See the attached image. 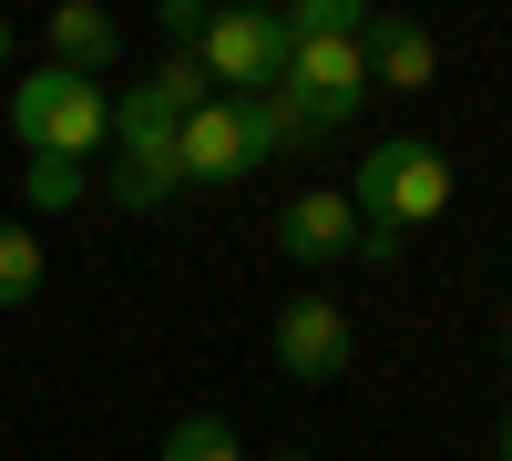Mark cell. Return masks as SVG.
Masks as SVG:
<instances>
[{
  "instance_id": "obj_1",
  "label": "cell",
  "mask_w": 512,
  "mask_h": 461,
  "mask_svg": "<svg viewBox=\"0 0 512 461\" xmlns=\"http://www.w3.org/2000/svg\"><path fill=\"white\" fill-rule=\"evenodd\" d=\"M338 195L359 205V246H349V257L359 267H400V236L451 216V154L431 134H390V144L359 154V175L338 185Z\"/></svg>"
},
{
  "instance_id": "obj_2",
  "label": "cell",
  "mask_w": 512,
  "mask_h": 461,
  "mask_svg": "<svg viewBox=\"0 0 512 461\" xmlns=\"http://www.w3.org/2000/svg\"><path fill=\"white\" fill-rule=\"evenodd\" d=\"M11 134L21 154H52V164H82L93 144H113V93L82 72H52L41 62L31 82H11Z\"/></svg>"
},
{
  "instance_id": "obj_3",
  "label": "cell",
  "mask_w": 512,
  "mask_h": 461,
  "mask_svg": "<svg viewBox=\"0 0 512 461\" xmlns=\"http://www.w3.org/2000/svg\"><path fill=\"white\" fill-rule=\"evenodd\" d=\"M277 103L297 113V134H338V123H359V103H369V72H359V41H287V72H277Z\"/></svg>"
},
{
  "instance_id": "obj_4",
  "label": "cell",
  "mask_w": 512,
  "mask_h": 461,
  "mask_svg": "<svg viewBox=\"0 0 512 461\" xmlns=\"http://www.w3.org/2000/svg\"><path fill=\"white\" fill-rule=\"evenodd\" d=\"M195 72L216 82V103H246V93H277V72H287V31H277V11H205V41H195Z\"/></svg>"
},
{
  "instance_id": "obj_5",
  "label": "cell",
  "mask_w": 512,
  "mask_h": 461,
  "mask_svg": "<svg viewBox=\"0 0 512 461\" xmlns=\"http://www.w3.org/2000/svg\"><path fill=\"white\" fill-rule=\"evenodd\" d=\"M267 349H277V369H287V380H338V369L359 359V318L338 308V298H318V287H308V298H287V308H277Z\"/></svg>"
},
{
  "instance_id": "obj_6",
  "label": "cell",
  "mask_w": 512,
  "mask_h": 461,
  "mask_svg": "<svg viewBox=\"0 0 512 461\" xmlns=\"http://www.w3.org/2000/svg\"><path fill=\"white\" fill-rule=\"evenodd\" d=\"M175 175L185 185H246L256 175V144H246V113L236 103H205L175 123Z\"/></svg>"
},
{
  "instance_id": "obj_7",
  "label": "cell",
  "mask_w": 512,
  "mask_h": 461,
  "mask_svg": "<svg viewBox=\"0 0 512 461\" xmlns=\"http://www.w3.org/2000/svg\"><path fill=\"white\" fill-rule=\"evenodd\" d=\"M359 72H369V93H431V82H441V41L420 31L410 11H379L359 31Z\"/></svg>"
},
{
  "instance_id": "obj_8",
  "label": "cell",
  "mask_w": 512,
  "mask_h": 461,
  "mask_svg": "<svg viewBox=\"0 0 512 461\" xmlns=\"http://www.w3.org/2000/svg\"><path fill=\"white\" fill-rule=\"evenodd\" d=\"M277 246L297 267H338L359 246V205L338 195V185H308V195H287V216H277Z\"/></svg>"
},
{
  "instance_id": "obj_9",
  "label": "cell",
  "mask_w": 512,
  "mask_h": 461,
  "mask_svg": "<svg viewBox=\"0 0 512 461\" xmlns=\"http://www.w3.org/2000/svg\"><path fill=\"white\" fill-rule=\"evenodd\" d=\"M41 41H52V72H82V82H103L123 62V21L103 11V0H52Z\"/></svg>"
},
{
  "instance_id": "obj_10",
  "label": "cell",
  "mask_w": 512,
  "mask_h": 461,
  "mask_svg": "<svg viewBox=\"0 0 512 461\" xmlns=\"http://www.w3.org/2000/svg\"><path fill=\"white\" fill-rule=\"evenodd\" d=\"M103 195L123 205V216H164V205L185 195V175H175V144H134V154H123L113 175H103Z\"/></svg>"
},
{
  "instance_id": "obj_11",
  "label": "cell",
  "mask_w": 512,
  "mask_h": 461,
  "mask_svg": "<svg viewBox=\"0 0 512 461\" xmlns=\"http://www.w3.org/2000/svg\"><path fill=\"white\" fill-rule=\"evenodd\" d=\"M379 11H369V0H287V11H277V31L287 41H359Z\"/></svg>"
},
{
  "instance_id": "obj_12",
  "label": "cell",
  "mask_w": 512,
  "mask_h": 461,
  "mask_svg": "<svg viewBox=\"0 0 512 461\" xmlns=\"http://www.w3.org/2000/svg\"><path fill=\"white\" fill-rule=\"evenodd\" d=\"M41 298V236L31 216H0V308H31Z\"/></svg>"
},
{
  "instance_id": "obj_13",
  "label": "cell",
  "mask_w": 512,
  "mask_h": 461,
  "mask_svg": "<svg viewBox=\"0 0 512 461\" xmlns=\"http://www.w3.org/2000/svg\"><path fill=\"white\" fill-rule=\"evenodd\" d=\"M82 195H93V175H82V164H52V154H31V175H21V205H31V216H72Z\"/></svg>"
},
{
  "instance_id": "obj_14",
  "label": "cell",
  "mask_w": 512,
  "mask_h": 461,
  "mask_svg": "<svg viewBox=\"0 0 512 461\" xmlns=\"http://www.w3.org/2000/svg\"><path fill=\"white\" fill-rule=\"evenodd\" d=\"M144 93H154L164 113L185 123V113H205V103H216V82L195 72V52H175V62H154V72H144Z\"/></svg>"
},
{
  "instance_id": "obj_15",
  "label": "cell",
  "mask_w": 512,
  "mask_h": 461,
  "mask_svg": "<svg viewBox=\"0 0 512 461\" xmlns=\"http://www.w3.org/2000/svg\"><path fill=\"white\" fill-rule=\"evenodd\" d=\"M236 113H246V144H256V164H277V154H297V144H308V134H297V113H287L277 93H246Z\"/></svg>"
},
{
  "instance_id": "obj_16",
  "label": "cell",
  "mask_w": 512,
  "mask_h": 461,
  "mask_svg": "<svg viewBox=\"0 0 512 461\" xmlns=\"http://www.w3.org/2000/svg\"><path fill=\"white\" fill-rule=\"evenodd\" d=\"M154 461H246V451H236V431H226V421H205V410H195V421L164 431V451H154Z\"/></svg>"
},
{
  "instance_id": "obj_17",
  "label": "cell",
  "mask_w": 512,
  "mask_h": 461,
  "mask_svg": "<svg viewBox=\"0 0 512 461\" xmlns=\"http://www.w3.org/2000/svg\"><path fill=\"white\" fill-rule=\"evenodd\" d=\"M164 31H175L185 52H195V41H205V0H164Z\"/></svg>"
},
{
  "instance_id": "obj_18",
  "label": "cell",
  "mask_w": 512,
  "mask_h": 461,
  "mask_svg": "<svg viewBox=\"0 0 512 461\" xmlns=\"http://www.w3.org/2000/svg\"><path fill=\"white\" fill-rule=\"evenodd\" d=\"M492 451H502V461H512V410H502V431H492Z\"/></svg>"
},
{
  "instance_id": "obj_19",
  "label": "cell",
  "mask_w": 512,
  "mask_h": 461,
  "mask_svg": "<svg viewBox=\"0 0 512 461\" xmlns=\"http://www.w3.org/2000/svg\"><path fill=\"white\" fill-rule=\"evenodd\" d=\"M0 62H11V21H0Z\"/></svg>"
},
{
  "instance_id": "obj_20",
  "label": "cell",
  "mask_w": 512,
  "mask_h": 461,
  "mask_svg": "<svg viewBox=\"0 0 512 461\" xmlns=\"http://www.w3.org/2000/svg\"><path fill=\"white\" fill-rule=\"evenodd\" d=\"M502 369H512V328H502Z\"/></svg>"
},
{
  "instance_id": "obj_21",
  "label": "cell",
  "mask_w": 512,
  "mask_h": 461,
  "mask_svg": "<svg viewBox=\"0 0 512 461\" xmlns=\"http://www.w3.org/2000/svg\"><path fill=\"white\" fill-rule=\"evenodd\" d=\"M277 461H308V451H277Z\"/></svg>"
}]
</instances>
